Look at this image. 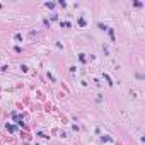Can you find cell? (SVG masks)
Listing matches in <instances>:
<instances>
[]
</instances>
